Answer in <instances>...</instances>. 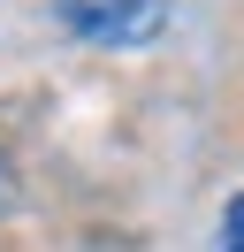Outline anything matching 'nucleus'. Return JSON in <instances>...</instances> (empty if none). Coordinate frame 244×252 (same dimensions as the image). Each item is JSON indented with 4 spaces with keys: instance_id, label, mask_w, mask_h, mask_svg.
Instances as JSON below:
<instances>
[{
    "instance_id": "2",
    "label": "nucleus",
    "mask_w": 244,
    "mask_h": 252,
    "mask_svg": "<svg viewBox=\"0 0 244 252\" xmlns=\"http://www.w3.org/2000/svg\"><path fill=\"white\" fill-rule=\"evenodd\" d=\"M221 252H244V191L221 206Z\"/></svg>"
},
{
    "instance_id": "1",
    "label": "nucleus",
    "mask_w": 244,
    "mask_h": 252,
    "mask_svg": "<svg viewBox=\"0 0 244 252\" xmlns=\"http://www.w3.org/2000/svg\"><path fill=\"white\" fill-rule=\"evenodd\" d=\"M61 23L92 46H145L168 23V8L160 0H61Z\"/></svg>"
}]
</instances>
